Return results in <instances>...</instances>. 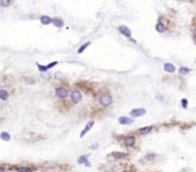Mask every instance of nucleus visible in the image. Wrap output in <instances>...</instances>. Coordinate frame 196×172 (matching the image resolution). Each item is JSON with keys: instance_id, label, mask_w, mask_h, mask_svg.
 Segmentation results:
<instances>
[{"instance_id": "nucleus-14", "label": "nucleus", "mask_w": 196, "mask_h": 172, "mask_svg": "<svg viewBox=\"0 0 196 172\" xmlns=\"http://www.w3.org/2000/svg\"><path fill=\"white\" fill-rule=\"evenodd\" d=\"M8 97H9V95H8V92L7 91H5V90H1L0 91V99L2 100H6L7 99H8Z\"/></svg>"}, {"instance_id": "nucleus-2", "label": "nucleus", "mask_w": 196, "mask_h": 172, "mask_svg": "<svg viewBox=\"0 0 196 172\" xmlns=\"http://www.w3.org/2000/svg\"><path fill=\"white\" fill-rule=\"evenodd\" d=\"M56 95L59 99H64V98H66L68 96V91L65 88H63V87H58L56 90Z\"/></svg>"}, {"instance_id": "nucleus-5", "label": "nucleus", "mask_w": 196, "mask_h": 172, "mask_svg": "<svg viewBox=\"0 0 196 172\" xmlns=\"http://www.w3.org/2000/svg\"><path fill=\"white\" fill-rule=\"evenodd\" d=\"M119 30H120L121 34H123L124 35H125L126 37H130V36H131V32H130V30H129L126 26H121V27L119 28Z\"/></svg>"}, {"instance_id": "nucleus-13", "label": "nucleus", "mask_w": 196, "mask_h": 172, "mask_svg": "<svg viewBox=\"0 0 196 172\" xmlns=\"http://www.w3.org/2000/svg\"><path fill=\"white\" fill-rule=\"evenodd\" d=\"M151 129H152L151 126H145V127H143V128L139 129V133H140V134H147L148 132H150Z\"/></svg>"}, {"instance_id": "nucleus-19", "label": "nucleus", "mask_w": 196, "mask_h": 172, "mask_svg": "<svg viewBox=\"0 0 196 172\" xmlns=\"http://www.w3.org/2000/svg\"><path fill=\"white\" fill-rule=\"evenodd\" d=\"M0 5L2 7H8L10 5V0H0Z\"/></svg>"}, {"instance_id": "nucleus-9", "label": "nucleus", "mask_w": 196, "mask_h": 172, "mask_svg": "<svg viewBox=\"0 0 196 172\" xmlns=\"http://www.w3.org/2000/svg\"><path fill=\"white\" fill-rule=\"evenodd\" d=\"M52 22H53V24L56 26V27H58V28H60V27H62L63 26V20L62 19H60V18H58V17L54 18L53 20H52Z\"/></svg>"}, {"instance_id": "nucleus-16", "label": "nucleus", "mask_w": 196, "mask_h": 172, "mask_svg": "<svg viewBox=\"0 0 196 172\" xmlns=\"http://www.w3.org/2000/svg\"><path fill=\"white\" fill-rule=\"evenodd\" d=\"M156 30L159 32V33H163L165 31V26L163 23H158L157 26H156Z\"/></svg>"}, {"instance_id": "nucleus-10", "label": "nucleus", "mask_w": 196, "mask_h": 172, "mask_svg": "<svg viewBox=\"0 0 196 172\" xmlns=\"http://www.w3.org/2000/svg\"><path fill=\"white\" fill-rule=\"evenodd\" d=\"M164 69H165V71L168 72V73H173V72L175 71V67H174L172 64H170V63H166L165 66H164Z\"/></svg>"}, {"instance_id": "nucleus-8", "label": "nucleus", "mask_w": 196, "mask_h": 172, "mask_svg": "<svg viewBox=\"0 0 196 172\" xmlns=\"http://www.w3.org/2000/svg\"><path fill=\"white\" fill-rule=\"evenodd\" d=\"M93 124H94V121H93V120H92V121H89V122L87 123V125L85 126V128L83 129L82 132L80 133V138H82L85 134H86V133H87V132H88V131H89L90 129H91V127L93 126Z\"/></svg>"}, {"instance_id": "nucleus-18", "label": "nucleus", "mask_w": 196, "mask_h": 172, "mask_svg": "<svg viewBox=\"0 0 196 172\" xmlns=\"http://www.w3.org/2000/svg\"><path fill=\"white\" fill-rule=\"evenodd\" d=\"M189 69L188 68H186V67H182V68H180V74H182V75H187L189 73Z\"/></svg>"}, {"instance_id": "nucleus-1", "label": "nucleus", "mask_w": 196, "mask_h": 172, "mask_svg": "<svg viewBox=\"0 0 196 172\" xmlns=\"http://www.w3.org/2000/svg\"><path fill=\"white\" fill-rule=\"evenodd\" d=\"M112 97L109 94H103L100 98H99V104L103 107H107L112 103Z\"/></svg>"}, {"instance_id": "nucleus-21", "label": "nucleus", "mask_w": 196, "mask_h": 172, "mask_svg": "<svg viewBox=\"0 0 196 172\" xmlns=\"http://www.w3.org/2000/svg\"><path fill=\"white\" fill-rule=\"evenodd\" d=\"M37 67L39 69V71H41V72H46V71L48 70V67L42 66V65H40V64H38V63H37Z\"/></svg>"}, {"instance_id": "nucleus-20", "label": "nucleus", "mask_w": 196, "mask_h": 172, "mask_svg": "<svg viewBox=\"0 0 196 172\" xmlns=\"http://www.w3.org/2000/svg\"><path fill=\"white\" fill-rule=\"evenodd\" d=\"M89 45H90V42H87V43H85L84 45H82V46L80 47V49H79V53H80H80H82V52L86 49V47H87V46H89Z\"/></svg>"}, {"instance_id": "nucleus-6", "label": "nucleus", "mask_w": 196, "mask_h": 172, "mask_svg": "<svg viewBox=\"0 0 196 172\" xmlns=\"http://www.w3.org/2000/svg\"><path fill=\"white\" fill-rule=\"evenodd\" d=\"M135 138L134 137H131V136H127V137L125 138V144L126 146H128V147H131V146L134 145V143H135Z\"/></svg>"}, {"instance_id": "nucleus-15", "label": "nucleus", "mask_w": 196, "mask_h": 172, "mask_svg": "<svg viewBox=\"0 0 196 172\" xmlns=\"http://www.w3.org/2000/svg\"><path fill=\"white\" fill-rule=\"evenodd\" d=\"M1 139H2L3 141H10L11 137H10V135L7 132H2V133H1Z\"/></svg>"}, {"instance_id": "nucleus-7", "label": "nucleus", "mask_w": 196, "mask_h": 172, "mask_svg": "<svg viewBox=\"0 0 196 172\" xmlns=\"http://www.w3.org/2000/svg\"><path fill=\"white\" fill-rule=\"evenodd\" d=\"M134 120L133 119H130V118H127V117H121L120 119H119V122L121 123V124H130V123H132Z\"/></svg>"}, {"instance_id": "nucleus-24", "label": "nucleus", "mask_w": 196, "mask_h": 172, "mask_svg": "<svg viewBox=\"0 0 196 172\" xmlns=\"http://www.w3.org/2000/svg\"><path fill=\"white\" fill-rule=\"evenodd\" d=\"M182 105H183V107H184V108H187V100H186V99H183V100H182Z\"/></svg>"}, {"instance_id": "nucleus-26", "label": "nucleus", "mask_w": 196, "mask_h": 172, "mask_svg": "<svg viewBox=\"0 0 196 172\" xmlns=\"http://www.w3.org/2000/svg\"><path fill=\"white\" fill-rule=\"evenodd\" d=\"M193 34H194V37H195V38H196V30H195V31H194V33H193Z\"/></svg>"}, {"instance_id": "nucleus-3", "label": "nucleus", "mask_w": 196, "mask_h": 172, "mask_svg": "<svg viewBox=\"0 0 196 172\" xmlns=\"http://www.w3.org/2000/svg\"><path fill=\"white\" fill-rule=\"evenodd\" d=\"M145 114V109L143 108H139V109H133L130 112V116L133 118H137V117H142Z\"/></svg>"}, {"instance_id": "nucleus-17", "label": "nucleus", "mask_w": 196, "mask_h": 172, "mask_svg": "<svg viewBox=\"0 0 196 172\" xmlns=\"http://www.w3.org/2000/svg\"><path fill=\"white\" fill-rule=\"evenodd\" d=\"M114 157H115V159H125V157H126V155H125V153L116 152V153H114Z\"/></svg>"}, {"instance_id": "nucleus-4", "label": "nucleus", "mask_w": 196, "mask_h": 172, "mask_svg": "<svg viewBox=\"0 0 196 172\" xmlns=\"http://www.w3.org/2000/svg\"><path fill=\"white\" fill-rule=\"evenodd\" d=\"M71 99L75 103H79L81 100V95L79 91H73L71 95Z\"/></svg>"}, {"instance_id": "nucleus-11", "label": "nucleus", "mask_w": 196, "mask_h": 172, "mask_svg": "<svg viewBox=\"0 0 196 172\" xmlns=\"http://www.w3.org/2000/svg\"><path fill=\"white\" fill-rule=\"evenodd\" d=\"M79 163H85L87 166H90L91 164L89 163V161L87 159V155H84V156H81L80 159H79Z\"/></svg>"}, {"instance_id": "nucleus-22", "label": "nucleus", "mask_w": 196, "mask_h": 172, "mask_svg": "<svg viewBox=\"0 0 196 172\" xmlns=\"http://www.w3.org/2000/svg\"><path fill=\"white\" fill-rule=\"evenodd\" d=\"M18 172H32V170L28 167H22V168H19L17 170Z\"/></svg>"}, {"instance_id": "nucleus-23", "label": "nucleus", "mask_w": 196, "mask_h": 172, "mask_svg": "<svg viewBox=\"0 0 196 172\" xmlns=\"http://www.w3.org/2000/svg\"><path fill=\"white\" fill-rule=\"evenodd\" d=\"M155 157H156V155L155 154H148L146 157H145V160H147V161H151V160H153Z\"/></svg>"}, {"instance_id": "nucleus-25", "label": "nucleus", "mask_w": 196, "mask_h": 172, "mask_svg": "<svg viewBox=\"0 0 196 172\" xmlns=\"http://www.w3.org/2000/svg\"><path fill=\"white\" fill-rule=\"evenodd\" d=\"M56 63H57V62H56V61H55V62H52V63H51V64H49V65H48V66H47V67H48V69L52 68V67H53V66H55V65H56Z\"/></svg>"}, {"instance_id": "nucleus-12", "label": "nucleus", "mask_w": 196, "mask_h": 172, "mask_svg": "<svg viewBox=\"0 0 196 172\" xmlns=\"http://www.w3.org/2000/svg\"><path fill=\"white\" fill-rule=\"evenodd\" d=\"M40 21H41V23H42L43 25H48L49 23L52 22L51 18H50L49 16H42L41 18H40Z\"/></svg>"}]
</instances>
